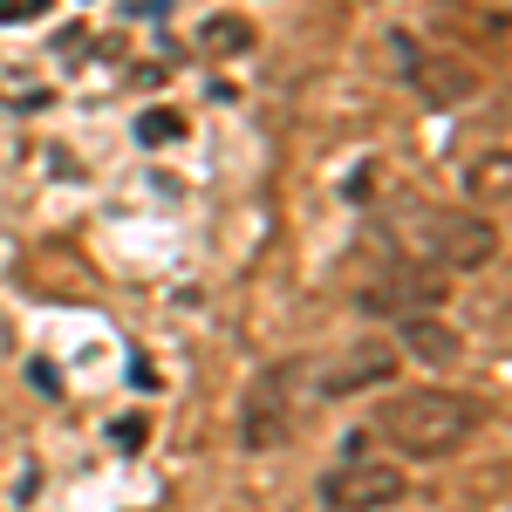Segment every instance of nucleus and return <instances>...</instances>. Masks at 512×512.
I'll return each mask as SVG.
<instances>
[{"instance_id": "0eeeda50", "label": "nucleus", "mask_w": 512, "mask_h": 512, "mask_svg": "<svg viewBox=\"0 0 512 512\" xmlns=\"http://www.w3.org/2000/svg\"><path fill=\"white\" fill-rule=\"evenodd\" d=\"M28 7H48V0H0V21L7 14H28Z\"/></svg>"}, {"instance_id": "7ed1b4c3", "label": "nucleus", "mask_w": 512, "mask_h": 512, "mask_svg": "<svg viewBox=\"0 0 512 512\" xmlns=\"http://www.w3.org/2000/svg\"><path fill=\"white\" fill-rule=\"evenodd\" d=\"M403 499V472L390 458H342L321 478V506L328 512H383Z\"/></svg>"}, {"instance_id": "423d86ee", "label": "nucleus", "mask_w": 512, "mask_h": 512, "mask_svg": "<svg viewBox=\"0 0 512 512\" xmlns=\"http://www.w3.org/2000/svg\"><path fill=\"white\" fill-rule=\"evenodd\" d=\"M178 130H185V123L171 117V110H158V117H144V130H137V137H144V144H171Z\"/></svg>"}, {"instance_id": "39448f33", "label": "nucleus", "mask_w": 512, "mask_h": 512, "mask_svg": "<svg viewBox=\"0 0 512 512\" xmlns=\"http://www.w3.org/2000/svg\"><path fill=\"white\" fill-rule=\"evenodd\" d=\"M403 342H410L417 362H451V355H458V335H451L444 321H431V315H410V321H403Z\"/></svg>"}, {"instance_id": "20e7f679", "label": "nucleus", "mask_w": 512, "mask_h": 512, "mask_svg": "<svg viewBox=\"0 0 512 512\" xmlns=\"http://www.w3.org/2000/svg\"><path fill=\"white\" fill-rule=\"evenodd\" d=\"M294 376H301V362L274 369V376L253 390V403H246V444H253V451H267V444H280V437L294 431Z\"/></svg>"}, {"instance_id": "f03ea898", "label": "nucleus", "mask_w": 512, "mask_h": 512, "mask_svg": "<svg viewBox=\"0 0 512 512\" xmlns=\"http://www.w3.org/2000/svg\"><path fill=\"white\" fill-rule=\"evenodd\" d=\"M396 239L417 267H485L499 253V226L478 212H451V205H410L396 219Z\"/></svg>"}, {"instance_id": "f257e3e1", "label": "nucleus", "mask_w": 512, "mask_h": 512, "mask_svg": "<svg viewBox=\"0 0 512 512\" xmlns=\"http://www.w3.org/2000/svg\"><path fill=\"white\" fill-rule=\"evenodd\" d=\"M478 424H485V403L472 390H403L376 410V431L403 458H451Z\"/></svg>"}]
</instances>
